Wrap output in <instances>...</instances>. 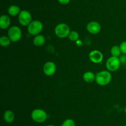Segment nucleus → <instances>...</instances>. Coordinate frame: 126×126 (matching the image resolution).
Here are the masks:
<instances>
[{"label":"nucleus","mask_w":126,"mask_h":126,"mask_svg":"<svg viewBox=\"0 0 126 126\" xmlns=\"http://www.w3.org/2000/svg\"><path fill=\"white\" fill-rule=\"evenodd\" d=\"M119 47H120L122 53L126 54V41H124V42H122L119 45Z\"/></svg>","instance_id":"nucleus-20"},{"label":"nucleus","mask_w":126,"mask_h":126,"mask_svg":"<svg viewBox=\"0 0 126 126\" xmlns=\"http://www.w3.org/2000/svg\"><path fill=\"white\" fill-rule=\"evenodd\" d=\"M119 59H120V61L121 63V64H125L126 63V54H123V55H121V56L119 57Z\"/></svg>","instance_id":"nucleus-21"},{"label":"nucleus","mask_w":126,"mask_h":126,"mask_svg":"<svg viewBox=\"0 0 126 126\" xmlns=\"http://www.w3.org/2000/svg\"><path fill=\"white\" fill-rule=\"evenodd\" d=\"M57 67L55 63L52 61H47L43 66V72L47 76H52L55 73Z\"/></svg>","instance_id":"nucleus-10"},{"label":"nucleus","mask_w":126,"mask_h":126,"mask_svg":"<svg viewBox=\"0 0 126 126\" xmlns=\"http://www.w3.org/2000/svg\"><path fill=\"white\" fill-rule=\"evenodd\" d=\"M3 119L7 123H12L15 119V114L13 111L11 110H7L4 112Z\"/></svg>","instance_id":"nucleus-12"},{"label":"nucleus","mask_w":126,"mask_h":126,"mask_svg":"<svg viewBox=\"0 0 126 126\" xmlns=\"http://www.w3.org/2000/svg\"><path fill=\"white\" fill-rule=\"evenodd\" d=\"M33 44L36 46H42L44 45L46 42L45 37L43 35L39 34L38 35H36L33 39Z\"/></svg>","instance_id":"nucleus-14"},{"label":"nucleus","mask_w":126,"mask_h":126,"mask_svg":"<svg viewBox=\"0 0 126 126\" xmlns=\"http://www.w3.org/2000/svg\"><path fill=\"white\" fill-rule=\"evenodd\" d=\"M121 63L119 58L111 56L106 62V67L110 72H115L119 69Z\"/></svg>","instance_id":"nucleus-5"},{"label":"nucleus","mask_w":126,"mask_h":126,"mask_svg":"<svg viewBox=\"0 0 126 126\" xmlns=\"http://www.w3.org/2000/svg\"><path fill=\"white\" fill-rule=\"evenodd\" d=\"M87 32L92 35H97L100 32L102 27L100 24L96 21H91L89 22L86 26Z\"/></svg>","instance_id":"nucleus-9"},{"label":"nucleus","mask_w":126,"mask_h":126,"mask_svg":"<svg viewBox=\"0 0 126 126\" xmlns=\"http://www.w3.org/2000/svg\"><path fill=\"white\" fill-rule=\"evenodd\" d=\"M54 126V125H52V124H49V125H47V126Z\"/></svg>","instance_id":"nucleus-24"},{"label":"nucleus","mask_w":126,"mask_h":126,"mask_svg":"<svg viewBox=\"0 0 126 126\" xmlns=\"http://www.w3.org/2000/svg\"><path fill=\"white\" fill-rule=\"evenodd\" d=\"M112 75L108 70H102L96 74L95 82L100 86H106L111 82Z\"/></svg>","instance_id":"nucleus-1"},{"label":"nucleus","mask_w":126,"mask_h":126,"mask_svg":"<svg viewBox=\"0 0 126 126\" xmlns=\"http://www.w3.org/2000/svg\"><path fill=\"white\" fill-rule=\"evenodd\" d=\"M43 29V24L38 20L32 21V22L27 26V30L28 33L32 35H38L40 34Z\"/></svg>","instance_id":"nucleus-4"},{"label":"nucleus","mask_w":126,"mask_h":126,"mask_svg":"<svg viewBox=\"0 0 126 126\" xmlns=\"http://www.w3.org/2000/svg\"><path fill=\"white\" fill-rule=\"evenodd\" d=\"M90 61L95 64H100L103 59V54L98 50H92L89 54Z\"/></svg>","instance_id":"nucleus-8"},{"label":"nucleus","mask_w":126,"mask_h":126,"mask_svg":"<svg viewBox=\"0 0 126 126\" xmlns=\"http://www.w3.org/2000/svg\"><path fill=\"white\" fill-rule=\"evenodd\" d=\"M68 38L71 42H76L79 40V33L76 31H71L68 35Z\"/></svg>","instance_id":"nucleus-18"},{"label":"nucleus","mask_w":126,"mask_h":126,"mask_svg":"<svg viewBox=\"0 0 126 126\" xmlns=\"http://www.w3.org/2000/svg\"><path fill=\"white\" fill-rule=\"evenodd\" d=\"M18 21L22 26H28L32 22V14L27 10H22L18 16Z\"/></svg>","instance_id":"nucleus-7"},{"label":"nucleus","mask_w":126,"mask_h":126,"mask_svg":"<svg viewBox=\"0 0 126 126\" xmlns=\"http://www.w3.org/2000/svg\"><path fill=\"white\" fill-rule=\"evenodd\" d=\"M110 53L111 54V56L117 57V58H119L122 54L120 47H119V46L117 45L113 46L111 48Z\"/></svg>","instance_id":"nucleus-16"},{"label":"nucleus","mask_w":126,"mask_h":126,"mask_svg":"<svg viewBox=\"0 0 126 126\" xmlns=\"http://www.w3.org/2000/svg\"><path fill=\"white\" fill-rule=\"evenodd\" d=\"M11 40L8 37L2 36L0 38V45L2 47H7L11 44Z\"/></svg>","instance_id":"nucleus-17"},{"label":"nucleus","mask_w":126,"mask_h":126,"mask_svg":"<svg viewBox=\"0 0 126 126\" xmlns=\"http://www.w3.org/2000/svg\"><path fill=\"white\" fill-rule=\"evenodd\" d=\"M126 126V125H124V126Z\"/></svg>","instance_id":"nucleus-27"},{"label":"nucleus","mask_w":126,"mask_h":126,"mask_svg":"<svg viewBox=\"0 0 126 126\" xmlns=\"http://www.w3.org/2000/svg\"><path fill=\"white\" fill-rule=\"evenodd\" d=\"M76 44H77L78 46H81L82 44V41L80 40H77L76 42Z\"/></svg>","instance_id":"nucleus-23"},{"label":"nucleus","mask_w":126,"mask_h":126,"mask_svg":"<svg viewBox=\"0 0 126 126\" xmlns=\"http://www.w3.org/2000/svg\"><path fill=\"white\" fill-rule=\"evenodd\" d=\"M32 120L37 123H43L45 122L48 117L47 112L42 109H34L31 113Z\"/></svg>","instance_id":"nucleus-2"},{"label":"nucleus","mask_w":126,"mask_h":126,"mask_svg":"<svg viewBox=\"0 0 126 126\" xmlns=\"http://www.w3.org/2000/svg\"><path fill=\"white\" fill-rule=\"evenodd\" d=\"M21 12V10L20 7H18L17 5H11L7 9V12L10 16L14 17V16H18L20 12Z\"/></svg>","instance_id":"nucleus-15"},{"label":"nucleus","mask_w":126,"mask_h":126,"mask_svg":"<svg viewBox=\"0 0 126 126\" xmlns=\"http://www.w3.org/2000/svg\"><path fill=\"white\" fill-rule=\"evenodd\" d=\"M124 112L126 114V106L125 107H124Z\"/></svg>","instance_id":"nucleus-25"},{"label":"nucleus","mask_w":126,"mask_h":126,"mask_svg":"<svg viewBox=\"0 0 126 126\" xmlns=\"http://www.w3.org/2000/svg\"><path fill=\"white\" fill-rule=\"evenodd\" d=\"M61 126H76V124L73 119H66L62 122Z\"/></svg>","instance_id":"nucleus-19"},{"label":"nucleus","mask_w":126,"mask_h":126,"mask_svg":"<svg viewBox=\"0 0 126 126\" xmlns=\"http://www.w3.org/2000/svg\"><path fill=\"white\" fill-rule=\"evenodd\" d=\"M70 28L66 23H60L57 25L54 29L55 34L60 38H65L68 37L70 33Z\"/></svg>","instance_id":"nucleus-3"},{"label":"nucleus","mask_w":126,"mask_h":126,"mask_svg":"<svg viewBox=\"0 0 126 126\" xmlns=\"http://www.w3.org/2000/svg\"><path fill=\"white\" fill-rule=\"evenodd\" d=\"M58 2L62 5H66L70 3V0H57Z\"/></svg>","instance_id":"nucleus-22"},{"label":"nucleus","mask_w":126,"mask_h":126,"mask_svg":"<svg viewBox=\"0 0 126 126\" xmlns=\"http://www.w3.org/2000/svg\"><path fill=\"white\" fill-rule=\"evenodd\" d=\"M125 65H126V64H125Z\"/></svg>","instance_id":"nucleus-26"},{"label":"nucleus","mask_w":126,"mask_h":126,"mask_svg":"<svg viewBox=\"0 0 126 126\" xmlns=\"http://www.w3.org/2000/svg\"><path fill=\"white\" fill-rule=\"evenodd\" d=\"M11 19L7 15H2L0 17V28L6 30L10 27Z\"/></svg>","instance_id":"nucleus-11"},{"label":"nucleus","mask_w":126,"mask_h":126,"mask_svg":"<svg viewBox=\"0 0 126 126\" xmlns=\"http://www.w3.org/2000/svg\"><path fill=\"white\" fill-rule=\"evenodd\" d=\"M7 35L11 42H17L22 38V30L18 26H12L9 28Z\"/></svg>","instance_id":"nucleus-6"},{"label":"nucleus","mask_w":126,"mask_h":126,"mask_svg":"<svg viewBox=\"0 0 126 126\" xmlns=\"http://www.w3.org/2000/svg\"><path fill=\"white\" fill-rule=\"evenodd\" d=\"M95 77L96 75H95L92 71L86 72L83 75V80L86 83H89V84L95 81Z\"/></svg>","instance_id":"nucleus-13"}]
</instances>
